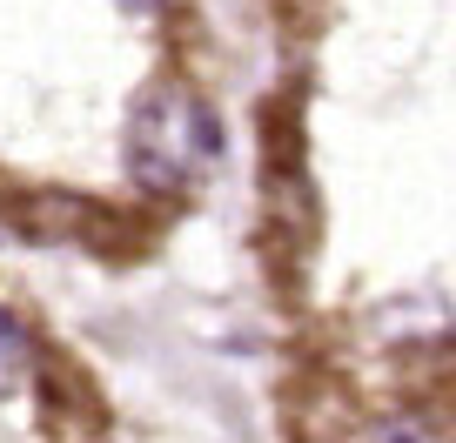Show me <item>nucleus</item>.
Segmentation results:
<instances>
[{
    "mask_svg": "<svg viewBox=\"0 0 456 443\" xmlns=\"http://www.w3.org/2000/svg\"><path fill=\"white\" fill-rule=\"evenodd\" d=\"M121 161L148 195H182L201 182L208 161H222V121L201 94L182 81H155L134 94L128 135H121Z\"/></svg>",
    "mask_w": 456,
    "mask_h": 443,
    "instance_id": "nucleus-1",
    "label": "nucleus"
},
{
    "mask_svg": "<svg viewBox=\"0 0 456 443\" xmlns=\"http://www.w3.org/2000/svg\"><path fill=\"white\" fill-rule=\"evenodd\" d=\"M121 7H128V14H155L161 0H121Z\"/></svg>",
    "mask_w": 456,
    "mask_h": 443,
    "instance_id": "nucleus-2",
    "label": "nucleus"
}]
</instances>
